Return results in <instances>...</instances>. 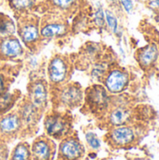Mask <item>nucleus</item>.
Instances as JSON below:
<instances>
[{
  "label": "nucleus",
  "mask_w": 159,
  "mask_h": 160,
  "mask_svg": "<svg viewBox=\"0 0 159 160\" xmlns=\"http://www.w3.org/2000/svg\"><path fill=\"white\" fill-rule=\"evenodd\" d=\"M52 97L54 110L68 111L81 106L83 102V91L79 83H65L55 87Z\"/></svg>",
  "instance_id": "1"
},
{
  "label": "nucleus",
  "mask_w": 159,
  "mask_h": 160,
  "mask_svg": "<svg viewBox=\"0 0 159 160\" xmlns=\"http://www.w3.org/2000/svg\"><path fill=\"white\" fill-rule=\"evenodd\" d=\"M44 129L48 137L63 140L72 132V117L68 111L53 110L46 114Z\"/></svg>",
  "instance_id": "2"
},
{
  "label": "nucleus",
  "mask_w": 159,
  "mask_h": 160,
  "mask_svg": "<svg viewBox=\"0 0 159 160\" xmlns=\"http://www.w3.org/2000/svg\"><path fill=\"white\" fill-rule=\"evenodd\" d=\"M39 22L37 16L32 13L19 14L17 22L18 34L26 47L34 49L41 39L39 33Z\"/></svg>",
  "instance_id": "3"
},
{
  "label": "nucleus",
  "mask_w": 159,
  "mask_h": 160,
  "mask_svg": "<svg viewBox=\"0 0 159 160\" xmlns=\"http://www.w3.org/2000/svg\"><path fill=\"white\" fill-rule=\"evenodd\" d=\"M16 111L20 115L22 124V137H30L35 135L37 130L42 112L39 111L27 98H23L18 104Z\"/></svg>",
  "instance_id": "4"
},
{
  "label": "nucleus",
  "mask_w": 159,
  "mask_h": 160,
  "mask_svg": "<svg viewBox=\"0 0 159 160\" xmlns=\"http://www.w3.org/2000/svg\"><path fill=\"white\" fill-rule=\"evenodd\" d=\"M69 25L63 15L50 12L39 22V33L42 39L63 37L68 33Z\"/></svg>",
  "instance_id": "5"
},
{
  "label": "nucleus",
  "mask_w": 159,
  "mask_h": 160,
  "mask_svg": "<svg viewBox=\"0 0 159 160\" xmlns=\"http://www.w3.org/2000/svg\"><path fill=\"white\" fill-rule=\"evenodd\" d=\"M85 111H89L93 114H99L107 110L111 103V97L103 85L94 84L88 87L83 94Z\"/></svg>",
  "instance_id": "6"
},
{
  "label": "nucleus",
  "mask_w": 159,
  "mask_h": 160,
  "mask_svg": "<svg viewBox=\"0 0 159 160\" xmlns=\"http://www.w3.org/2000/svg\"><path fill=\"white\" fill-rule=\"evenodd\" d=\"M22 124L17 111L0 115V142L8 143L22 137Z\"/></svg>",
  "instance_id": "7"
},
{
  "label": "nucleus",
  "mask_w": 159,
  "mask_h": 160,
  "mask_svg": "<svg viewBox=\"0 0 159 160\" xmlns=\"http://www.w3.org/2000/svg\"><path fill=\"white\" fill-rule=\"evenodd\" d=\"M71 62L67 56L55 55L48 66V77L50 82L55 87L65 84L71 73Z\"/></svg>",
  "instance_id": "8"
},
{
  "label": "nucleus",
  "mask_w": 159,
  "mask_h": 160,
  "mask_svg": "<svg viewBox=\"0 0 159 160\" xmlns=\"http://www.w3.org/2000/svg\"><path fill=\"white\" fill-rule=\"evenodd\" d=\"M102 81L109 94L120 95L128 87L130 77L125 68L114 67L108 69Z\"/></svg>",
  "instance_id": "9"
},
{
  "label": "nucleus",
  "mask_w": 159,
  "mask_h": 160,
  "mask_svg": "<svg viewBox=\"0 0 159 160\" xmlns=\"http://www.w3.org/2000/svg\"><path fill=\"white\" fill-rule=\"evenodd\" d=\"M84 147L76 135L70 134L61 140L58 160H81L84 157Z\"/></svg>",
  "instance_id": "10"
},
{
  "label": "nucleus",
  "mask_w": 159,
  "mask_h": 160,
  "mask_svg": "<svg viewBox=\"0 0 159 160\" xmlns=\"http://www.w3.org/2000/svg\"><path fill=\"white\" fill-rule=\"evenodd\" d=\"M48 92L47 82L43 79L37 78L29 83L27 98L43 112L48 103Z\"/></svg>",
  "instance_id": "11"
},
{
  "label": "nucleus",
  "mask_w": 159,
  "mask_h": 160,
  "mask_svg": "<svg viewBox=\"0 0 159 160\" xmlns=\"http://www.w3.org/2000/svg\"><path fill=\"white\" fill-rule=\"evenodd\" d=\"M55 155V143L50 137L40 136L31 145L32 160H53Z\"/></svg>",
  "instance_id": "12"
},
{
  "label": "nucleus",
  "mask_w": 159,
  "mask_h": 160,
  "mask_svg": "<svg viewBox=\"0 0 159 160\" xmlns=\"http://www.w3.org/2000/svg\"><path fill=\"white\" fill-rule=\"evenodd\" d=\"M136 59L142 69H151L158 63V45L156 43H150L139 49L136 52Z\"/></svg>",
  "instance_id": "13"
},
{
  "label": "nucleus",
  "mask_w": 159,
  "mask_h": 160,
  "mask_svg": "<svg viewBox=\"0 0 159 160\" xmlns=\"http://www.w3.org/2000/svg\"><path fill=\"white\" fill-rule=\"evenodd\" d=\"M22 54L23 48L17 38L9 36L0 38V59L12 60Z\"/></svg>",
  "instance_id": "14"
},
{
  "label": "nucleus",
  "mask_w": 159,
  "mask_h": 160,
  "mask_svg": "<svg viewBox=\"0 0 159 160\" xmlns=\"http://www.w3.org/2000/svg\"><path fill=\"white\" fill-rule=\"evenodd\" d=\"M107 140L109 143L114 146H126L133 142L135 140V133L129 127H115L107 135Z\"/></svg>",
  "instance_id": "15"
},
{
  "label": "nucleus",
  "mask_w": 159,
  "mask_h": 160,
  "mask_svg": "<svg viewBox=\"0 0 159 160\" xmlns=\"http://www.w3.org/2000/svg\"><path fill=\"white\" fill-rule=\"evenodd\" d=\"M46 4L52 9L51 12L57 13L66 17L76 10L79 0H45Z\"/></svg>",
  "instance_id": "16"
},
{
  "label": "nucleus",
  "mask_w": 159,
  "mask_h": 160,
  "mask_svg": "<svg viewBox=\"0 0 159 160\" xmlns=\"http://www.w3.org/2000/svg\"><path fill=\"white\" fill-rule=\"evenodd\" d=\"M131 115L130 111L125 106H115L108 113V123L113 127L125 126Z\"/></svg>",
  "instance_id": "17"
},
{
  "label": "nucleus",
  "mask_w": 159,
  "mask_h": 160,
  "mask_svg": "<svg viewBox=\"0 0 159 160\" xmlns=\"http://www.w3.org/2000/svg\"><path fill=\"white\" fill-rule=\"evenodd\" d=\"M101 52V47L98 43L89 42L82 48V52L81 53V59L83 63L90 65L91 63H96L98 59V55Z\"/></svg>",
  "instance_id": "18"
},
{
  "label": "nucleus",
  "mask_w": 159,
  "mask_h": 160,
  "mask_svg": "<svg viewBox=\"0 0 159 160\" xmlns=\"http://www.w3.org/2000/svg\"><path fill=\"white\" fill-rule=\"evenodd\" d=\"M10 8L18 14L31 13L33 9L38 7L41 0H8Z\"/></svg>",
  "instance_id": "19"
},
{
  "label": "nucleus",
  "mask_w": 159,
  "mask_h": 160,
  "mask_svg": "<svg viewBox=\"0 0 159 160\" xmlns=\"http://www.w3.org/2000/svg\"><path fill=\"white\" fill-rule=\"evenodd\" d=\"M8 160H32L30 144L25 142L18 143L12 150Z\"/></svg>",
  "instance_id": "20"
},
{
  "label": "nucleus",
  "mask_w": 159,
  "mask_h": 160,
  "mask_svg": "<svg viewBox=\"0 0 159 160\" xmlns=\"http://www.w3.org/2000/svg\"><path fill=\"white\" fill-rule=\"evenodd\" d=\"M20 95L21 94L19 91H14V93L7 92L0 96V115H3L10 111L20 98Z\"/></svg>",
  "instance_id": "21"
},
{
  "label": "nucleus",
  "mask_w": 159,
  "mask_h": 160,
  "mask_svg": "<svg viewBox=\"0 0 159 160\" xmlns=\"http://www.w3.org/2000/svg\"><path fill=\"white\" fill-rule=\"evenodd\" d=\"M16 31L14 22L6 14L0 12V38L13 36Z\"/></svg>",
  "instance_id": "22"
},
{
  "label": "nucleus",
  "mask_w": 159,
  "mask_h": 160,
  "mask_svg": "<svg viewBox=\"0 0 159 160\" xmlns=\"http://www.w3.org/2000/svg\"><path fill=\"white\" fill-rule=\"evenodd\" d=\"M105 11V20L107 26L112 30V32L115 35L119 32V22L116 15L110 9H106Z\"/></svg>",
  "instance_id": "23"
},
{
  "label": "nucleus",
  "mask_w": 159,
  "mask_h": 160,
  "mask_svg": "<svg viewBox=\"0 0 159 160\" xmlns=\"http://www.w3.org/2000/svg\"><path fill=\"white\" fill-rule=\"evenodd\" d=\"M94 22L98 28H104L106 25L105 11L101 7H98L94 13Z\"/></svg>",
  "instance_id": "24"
},
{
  "label": "nucleus",
  "mask_w": 159,
  "mask_h": 160,
  "mask_svg": "<svg viewBox=\"0 0 159 160\" xmlns=\"http://www.w3.org/2000/svg\"><path fill=\"white\" fill-rule=\"evenodd\" d=\"M4 69L0 68V96L8 92V88H9L8 80L10 79V77Z\"/></svg>",
  "instance_id": "25"
},
{
  "label": "nucleus",
  "mask_w": 159,
  "mask_h": 160,
  "mask_svg": "<svg viewBox=\"0 0 159 160\" xmlns=\"http://www.w3.org/2000/svg\"><path fill=\"white\" fill-rule=\"evenodd\" d=\"M85 139L89 146L93 149H98L100 147V141L97 137V135L93 132H87L85 134Z\"/></svg>",
  "instance_id": "26"
},
{
  "label": "nucleus",
  "mask_w": 159,
  "mask_h": 160,
  "mask_svg": "<svg viewBox=\"0 0 159 160\" xmlns=\"http://www.w3.org/2000/svg\"><path fill=\"white\" fill-rule=\"evenodd\" d=\"M118 1H119V4L122 6L123 9L127 14H131L133 12V9H134L133 0H118Z\"/></svg>",
  "instance_id": "27"
},
{
  "label": "nucleus",
  "mask_w": 159,
  "mask_h": 160,
  "mask_svg": "<svg viewBox=\"0 0 159 160\" xmlns=\"http://www.w3.org/2000/svg\"><path fill=\"white\" fill-rule=\"evenodd\" d=\"M8 159V149L6 143L0 142V160Z\"/></svg>",
  "instance_id": "28"
},
{
  "label": "nucleus",
  "mask_w": 159,
  "mask_h": 160,
  "mask_svg": "<svg viewBox=\"0 0 159 160\" xmlns=\"http://www.w3.org/2000/svg\"><path fill=\"white\" fill-rule=\"evenodd\" d=\"M147 4L153 10H159V0H147Z\"/></svg>",
  "instance_id": "29"
},
{
  "label": "nucleus",
  "mask_w": 159,
  "mask_h": 160,
  "mask_svg": "<svg viewBox=\"0 0 159 160\" xmlns=\"http://www.w3.org/2000/svg\"><path fill=\"white\" fill-rule=\"evenodd\" d=\"M158 63H159V60H158Z\"/></svg>",
  "instance_id": "30"
}]
</instances>
